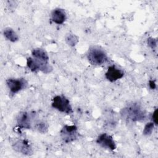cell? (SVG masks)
Segmentation results:
<instances>
[{
    "label": "cell",
    "instance_id": "obj_1",
    "mask_svg": "<svg viewBox=\"0 0 158 158\" xmlns=\"http://www.w3.org/2000/svg\"><path fill=\"white\" fill-rule=\"evenodd\" d=\"M121 114L124 118L133 122L144 120L146 117L144 112L136 104H133L123 108Z\"/></svg>",
    "mask_w": 158,
    "mask_h": 158
},
{
    "label": "cell",
    "instance_id": "obj_2",
    "mask_svg": "<svg viewBox=\"0 0 158 158\" xmlns=\"http://www.w3.org/2000/svg\"><path fill=\"white\" fill-rule=\"evenodd\" d=\"M88 59L93 65H101L107 60V56L102 49L98 47H92L88 51Z\"/></svg>",
    "mask_w": 158,
    "mask_h": 158
},
{
    "label": "cell",
    "instance_id": "obj_3",
    "mask_svg": "<svg viewBox=\"0 0 158 158\" xmlns=\"http://www.w3.org/2000/svg\"><path fill=\"white\" fill-rule=\"evenodd\" d=\"M52 106L60 112L70 114L72 112V108L69 101L64 96H56L53 98Z\"/></svg>",
    "mask_w": 158,
    "mask_h": 158
},
{
    "label": "cell",
    "instance_id": "obj_4",
    "mask_svg": "<svg viewBox=\"0 0 158 158\" xmlns=\"http://www.w3.org/2000/svg\"><path fill=\"white\" fill-rule=\"evenodd\" d=\"M27 65L33 72L41 70L43 72L47 73L52 70V67L48 65V62H42L35 58L28 57L27 60Z\"/></svg>",
    "mask_w": 158,
    "mask_h": 158
},
{
    "label": "cell",
    "instance_id": "obj_5",
    "mask_svg": "<svg viewBox=\"0 0 158 158\" xmlns=\"http://www.w3.org/2000/svg\"><path fill=\"white\" fill-rule=\"evenodd\" d=\"M78 135L77 128L75 125H65L60 131L61 138L65 143H69L75 140Z\"/></svg>",
    "mask_w": 158,
    "mask_h": 158
},
{
    "label": "cell",
    "instance_id": "obj_6",
    "mask_svg": "<svg viewBox=\"0 0 158 158\" xmlns=\"http://www.w3.org/2000/svg\"><path fill=\"white\" fill-rule=\"evenodd\" d=\"M96 142L101 146L110 150H114L116 148V145L112 137L107 133L100 135L98 137Z\"/></svg>",
    "mask_w": 158,
    "mask_h": 158
},
{
    "label": "cell",
    "instance_id": "obj_7",
    "mask_svg": "<svg viewBox=\"0 0 158 158\" xmlns=\"http://www.w3.org/2000/svg\"><path fill=\"white\" fill-rule=\"evenodd\" d=\"M33 114L30 112H24L20 113L17 118V123L20 128L30 129L32 124Z\"/></svg>",
    "mask_w": 158,
    "mask_h": 158
},
{
    "label": "cell",
    "instance_id": "obj_8",
    "mask_svg": "<svg viewBox=\"0 0 158 158\" xmlns=\"http://www.w3.org/2000/svg\"><path fill=\"white\" fill-rule=\"evenodd\" d=\"M6 83L10 92L13 94L18 93L19 91L25 88L27 82L24 79L9 78L6 80Z\"/></svg>",
    "mask_w": 158,
    "mask_h": 158
},
{
    "label": "cell",
    "instance_id": "obj_9",
    "mask_svg": "<svg viewBox=\"0 0 158 158\" xmlns=\"http://www.w3.org/2000/svg\"><path fill=\"white\" fill-rule=\"evenodd\" d=\"M123 75V72L121 70L116 68L115 65H111L108 67L106 73V77L109 81L114 82L122 78Z\"/></svg>",
    "mask_w": 158,
    "mask_h": 158
},
{
    "label": "cell",
    "instance_id": "obj_10",
    "mask_svg": "<svg viewBox=\"0 0 158 158\" xmlns=\"http://www.w3.org/2000/svg\"><path fill=\"white\" fill-rule=\"evenodd\" d=\"M14 149L23 154L30 155L31 154V148L26 140H19L13 145Z\"/></svg>",
    "mask_w": 158,
    "mask_h": 158
},
{
    "label": "cell",
    "instance_id": "obj_11",
    "mask_svg": "<svg viewBox=\"0 0 158 158\" xmlns=\"http://www.w3.org/2000/svg\"><path fill=\"white\" fill-rule=\"evenodd\" d=\"M51 18L56 23L62 24L66 19V14L63 9H56L51 13Z\"/></svg>",
    "mask_w": 158,
    "mask_h": 158
},
{
    "label": "cell",
    "instance_id": "obj_12",
    "mask_svg": "<svg viewBox=\"0 0 158 158\" xmlns=\"http://www.w3.org/2000/svg\"><path fill=\"white\" fill-rule=\"evenodd\" d=\"M32 55L34 58L40 60L42 62H48L49 60V57L47 53L42 49H35L32 51Z\"/></svg>",
    "mask_w": 158,
    "mask_h": 158
},
{
    "label": "cell",
    "instance_id": "obj_13",
    "mask_svg": "<svg viewBox=\"0 0 158 158\" xmlns=\"http://www.w3.org/2000/svg\"><path fill=\"white\" fill-rule=\"evenodd\" d=\"M4 36L12 42H15L19 40L17 33L10 28H6L4 31Z\"/></svg>",
    "mask_w": 158,
    "mask_h": 158
},
{
    "label": "cell",
    "instance_id": "obj_14",
    "mask_svg": "<svg viewBox=\"0 0 158 158\" xmlns=\"http://www.w3.org/2000/svg\"><path fill=\"white\" fill-rule=\"evenodd\" d=\"M65 40L68 44L72 46H73L78 43V39L75 35L70 33V34H67V36H65Z\"/></svg>",
    "mask_w": 158,
    "mask_h": 158
},
{
    "label": "cell",
    "instance_id": "obj_15",
    "mask_svg": "<svg viewBox=\"0 0 158 158\" xmlns=\"http://www.w3.org/2000/svg\"><path fill=\"white\" fill-rule=\"evenodd\" d=\"M154 123L153 122H149V123H148L144 128V130H143V134L144 135H149L152 133V130H153V128H154Z\"/></svg>",
    "mask_w": 158,
    "mask_h": 158
},
{
    "label": "cell",
    "instance_id": "obj_16",
    "mask_svg": "<svg viewBox=\"0 0 158 158\" xmlns=\"http://www.w3.org/2000/svg\"><path fill=\"white\" fill-rule=\"evenodd\" d=\"M148 44L152 49H154L157 46V40L153 38H149L148 39Z\"/></svg>",
    "mask_w": 158,
    "mask_h": 158
},
{
    "label": "cell",
    "instance_id": "obj_17",
    "mask_svg": "<svg viewBox=\"0 0 158 158\" xmlns=\"http://www.w3.org/2000/svg\"><path fill=\"white\" fill-rule=\"evenodd\" d=\"M152 120H153L154 123L157 125V109H156L154 110V112L152 114Z\"/></svg>",
    "mask_w": 158,
    "mask_h": 158
},
{
    "label": "cell",
    "instance_id": "obj_18",
    "mask_svg": "<svg viewBox=\"0 0 158 158\" xmlns=\"http://www.w3.org/2000/svg\"><path fill=\"white\" fill-rule=\"evenodd\" d=\"M149 85L150 88H151V89H155L156 87V83H155V81H153V80H150V81H149Z\"/></svg>",
    "mask_w": 158,
    "mask_h": 158
}]
</instances>
